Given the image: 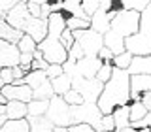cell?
<instances>
[{
  "label": "cell",
  "mask_w": 151,
  "mask_h": 132,
  "mask_svg": "<svg viewBox=\"0 0 151 132\" xmlns=\"http://www.w3.org/2000/svg\"><path fill=\"white\" fill-rule=\"evenodd\" d=\"M98 108L104 115H111L117 108L130 104V74L127 70L113 66L111 79L104 85V91L98 98Z\"/></svg>",
  "instance_id": "6da1fadb"
},
{
  "label": "cell",
  "mask_w": 151,
  "mask_h": 132,
  "mask_svg": "<svg viewBox=\"0 0 151 132\" xmlns=\"http://www.w3.org/2000/svg\"><path fill=\"white\" fill-rule=\"evenodd\" d=\"M140 21H142V13L138 11H129V9H119L115 19L111 21V30L117 32L123 38L134 36L140 32Z\"/></svg>",
  "instance_id": "7a4b0ae2"
},
{
  "label": "cell",
  "mask_w": 151,
  "mask_h": 132,
  "mask_svg": "<svg viewBox=\"0 0 151 132\" xmlns=\"http://www.w3.org/2000/svg\"><path fill=\"white\" fill-rule=\"evenodd\" d=\"M70 115H72V125H91L93 128H96L100 125L104 113L100 111L98 104H89V102H83L79 106H72L70 108Z\"/></svg>",
  "instance_id": "3957f363"
},
{
  "label": "cell",
  "mask_w": 151,
  "mask_h": 132,
  "mask_svg": "<svg viewBox=\"0 0 151 132\" xmlns=\"http://www.w3.org/2000/svg\"><path fill=\"white\" fill-rule=\"evenodd\" d=\"M72 89L78 91L83 96V102L96 104L98 98H100V94H102V91H104V83L98 81L96 77L94 79H85L81 75H74L72 77Z\"/></svg>",
  "instance_id": "277c9868"
},
{
  "label": "cell",
  "mask_w": 151,
  "mask_h": 132,
  "mask_svg": "<svg viewBox=\"0 0 151 132\" xmlns=\"http://www.w3.org/2000/svg\"><path fill=\"white\" fill-rule=\"evenodd\" d=\"M70 108L66 104V100L63 96H53L49 100V110H47L45 117L53 123L55 126H63V128H68L72 125V115H70Z\"/></svg>",
  "instance_id": "5b68a950"
},
{
  "label": "cell",
  "mask_w": 151,
  "mask_h": 132,
  "mask_svg": "<svg viewBox=\"0 0 151 132\" xmlns=\"http://www.w3.org/2000/svg\"><path fill=\"white\" fill-rule=\"evenodd\" d=\"M74 38H76V42L81 45L85 57H98L100 49L104 47V36L98 34V32H94L93 28L74 32Z\"/></svg>",
  "instance_id": "8992f818"
},
{
  "label": "cell",
  "mask_w": 151,
  "mask_h": 132,
  "mask_svg": "<svg viewBox=\"0 0 151 132\" xmlns=\"http://www.w3.org/2000/svg\"><path fill=\"white\" fill-rule=\"evenodd\" d=\"M38 49L44 53V59L49 64H60L63 66L68 60V51L64 49V45L60 44V40H53L47 36L42 44H38Z\"/></svg>",
  "instance_id": "52a82bcc"
},
{
  "label": "cell",
  "mask_w": 151,
  "mask_h": 132,
  "mask_svg": "<svg viewBox=\"0 0 151 132\" xmlns=\"http://www.w3.org/2000/svg\"><path fill=\"white\" fill-rule=\"evenodd\" d=\"M125 49L132 57H151V34L138 32L134 36L125 38Z\"/></svg>",
  "instance_id": "ba28073f"
},
{
  "label": "cell",
  "mask_w": 151,
  "mask_h": 132,
  "mask_svg": "<svg viewBox=\"0 0 151 132\" xmlns=\"http://www.w3.org/2000/svg\"><path fill=\"white\" fill-rule=\"evenodd\" d=\"M21 60V51L17 45L0 38V70L2 68H15Z\"/></svg>",
  "instance_id": "9c48e42d"
},
{
  "label": "cell",
  "mask_w": 151,
  "mask_h": 132,
  "mask_svg": "<svg viewBox=\"0 0 151 132\" xmlns=\"http://www.w3.org/2000/svg\"><path fill=\"white\" fill-rule=\"evenodd\" d=\"M23 34L30 36L36 44H42V42L47 38V21L44 19H36V17H28L25 27H23Z\"/></svg>",
  "instance_id": "30bf717a"
},
{
  "label": "cell",
  "mask_w": 151,
  "mask_h": 132,
  "mask_svg": "<svg viewBox=\"0 0 151 132\" xmlns=\"http://www.w3.org/2000/svg\"><path fill=\"white\" fill-rule=\"evenodd\" d=\"M4 98L9 102V100H17V102H25L28 104L34 98V94H32V89L28 87V85H4L2 91H0Z\"/></svg>",
  "instance_id": "8fae6325"
},
{
  "label": "cell",
  "mask_w": 151,
  "mask_h": 132,
  "mask_svg": "<svg viewBox=\"0 0 151 132\" xmlns=\"http://www.w3.org/2000/svg\"><path fill=\"white\" fill-rule=\"evenodd\" d=\"M102 60L98 59V57H83L79 62H76V74L74 75H81L85 79H94L98 74V70L102 68ZM72 75V77H74Z\"/></svg>",
  "instance_id": "7c38bea8"
},
{
  "label": "cell",
  "mask_w": 151,
  "mask_h": 132,
  "mask_svg": "<svg viewBox=\"0 0 151 132\" xmlns=\"http://www.w3.org/2000/svg\"><path fill=\"white\" fill-rule=\"evenodd\" d=\"M28 17H30V11H28V8H27V2H17L15 6L6 13L4 19H6L13 28H17V30L23 32V27H25Z\"/></svg>",
  "instance_id": "4fadbf2b"
},
{
  "label": "cell",
  "mask_w": 151,
  "mask_h": 132,
  "mask_svg": "<svg viewBox=\"0 0 151 132\" xmlns=\"http://www.w3.org/2000/svg\"><path fill=\"white\" fill-rule=\"evenodd\" d=\"M151 91V75H130V102H142V94Z\"/></svg>",
  "instance_id": "5bb4252c"
},
{
  "label": "cell",
  "mask_w": 151,
  "mask_h": 132,
  "mask_svg": "<svg viewBox=\"0 0 151 132\" xmlns=\"http://www.w3.org/2000/svg\"><path fill=\"white\" fill-rule=\"evenodd\" d=\"M6 117L8 121H21L28 117V106L25 102H17V100H9L6 104Z\"/></svg>",
  "instance_id": "9a60e30c"
},
{
  "label": "cell",
  "mask_w": 151,
  "mask_h": 132,
  "mask_svg": "<svg viewBox=\"0 0 151 132\" xmlns=\"http://www.w3.org/2000/svg\"><path fill=\"white\" fill-rule=\"evenodd\" d=\"M23 36H25V34H23L21 30L13 28V27L6 21V19L0 15V38H2V40H6V42H9V44L17 45L19 42H21Z\"/></svg>",
  "instance_id": "2e32d148"
},
{
  "label": "cell",
  "mask_w": 151,
  "mask_h": 132,
  "mask_svg": "<svg viewBox=\"0 0 151 132\" xmlns=\"http://www.w3.org/2000/svg\"><path fill=\"white\" fill-rule=\"evenodd\" d=\"M104 47H108L115 57L127 51L125 49V38L119 36L117 32H113V30H110L108 34H104Z\"/></svg>",
  "instance_id": "e0dca14e"
},
{
  "label": "cell",
  "mask_w": 151,
  "mask_h": 132,
  "mask_svg": "<svg viewBox=\"0 0 151 132\" xmlns=\"http://www.w3.org/2000/svg\"><path fill=\"white\" fill-rule=\"evenodd\" d=\"M127 72L130 75H151V57H134Z\"/></svg>",
  "instance_id": "ac0fdd59"
},
{
  "label": "cell",
  "mask_w": 151,
  "mask_h": 132,
  "mask_svg": "<svg viewBox=\"0 0 151 132\" xmlns=\"http://www.w3.org/2000/svg\"><path fill=\"white\" fill-rule=\"evenodd\" d=\"M113 121H115V130H123L130 126V104L129 106H121L111 113Z\"/></svg>",
  "instance_id": "d6986e66"
},
{
  "label": "cell",
  "mask_w": 151,
  "mask_h": 132,
  "mask_svg": "<svg viewBox=\"0 0 151 132\" xmlns=\"http://www.w3.org/2000/svg\"><path fill=\"white\" fill-rule=\"evenodd\" d=\"M28 125H30V132H53L55 125L47 117H27Z\"/></svg>",
  "instance_id": "ffe728a7"
},
{
  "label": "cell",
  "mask_w": 151,
  "mask_h": 132,
  "mask_svg": "<svg viewBox=\"0 0 151 132\" xmlns=\"http://www.w3.org/2000/svg\"><path fill=\"white\" fill-rule=\"evenodd\" d=\"M51 85H53L55 96H64L66 93L72 91V77H70L68 74H63L60 77L51 79Z\"/></svg>",
  "instance_id": "44dd1931"
},
{
  "label": "cell",
  "mask_w": 151,
  "mask_h": 132,
  "mask_svg": "<svg viewBox=\"0 0 151 132\" xmlns=\"http://www.w3.org/2000/svg\"><path fill=\"white\" fill-rule=\"evenodd\" d=\"M47 81H51V79L47 77V74L42 72V70H32V72H28L25 75V85H28L32 91L38 89V87H42V85L47 83Z\"/></svg>",
  "instance_id": "7402d4cb"
},
{
  "label": "cell",
  "mask_w": 151,
  "mask_h": 132,
  "mask_svg": "<svg viewBox=\"0 0 151 132\" xmlns=\"http://www.w3.org/2000/svg\"><path fill=\"white\" fill-rule=\"evenodd\" d=\"M28 106V117H44L49 110V100H30Z\"/></svg>",
  "instance_id": "603a6c76"
},
{
  "label": "cell",
  "mask_w": 151,
  "mask_h": 132,
  "mask_svg": "<svg viewBox=\"0 0 151 132\" xmlns=\"http://www.w3.org/2000/svg\"><path fill=\"white\" fill-rule=\"evenodd\" d=\"M0 132H30V125L27 119L21 121H6V125L0 128Z\"/></svg>",
  "instance_id": "cb8c5ba5"
},
{
  "label": "cell",
  "mask_w": 151,
  "mask_h": 132,
  "mask_svg": "<svg viewBox=\"0 0 151 132\" xmlns=\"http://www.w3.org/2000/svg\"><path fill=\"white\" fill-rule=\"evenodd\" d=\"M147 113H149L147 108H145L142 102H130V125H132V123L142 121Z\"/></svg>",
  "instance_id": "d4e9b609"
},
{
  "label": "cell",
  "mask_w": 151,
  "mask_h": 132,
  "mask_svg": "<svg viewBox=\"0 0 151 132\" xmlns=\"http://www.w3.org/2000/svg\"><path fill=\"white\" fill-rule=\"evenodd\" d=\"M66 28H70L72 32L87 30V28H91V21H83V19H76V17H66Z\"/></svg>",
  "instance_id": "484cf974"
},
{
  "label": "cell",
  "mask_w": 151,
  "mask_h": 132,
  "mask_svg": "<svg viewBox=\"0 0 151 132\" xmlns=\"http://www.w3.org/2000/svg\"><path fill=\"white\" fill-rule=\"evenodd\" d=\"M132 57L129 51H125V53H121V55H117V57H113V66L115 68H121V70H129V66H130V62H132Z\"/></svg>",
  "instance_id": "4316f807"
},
{
  "label": "cell",
  "mask_w": 151,
  "mask_h": 132,
  "mask_svg": "<svg viewBox=\"0 0 151 132\" xmlns=\"http://www.w3.org/2000/svg\"><path fill=\"white\" fill-rule=\"evenodd\" d=\"M17 47H19V51H21V53H34V51L38 49V44L32 40L30 36L25 34V36L21 38V42L17 44Z\"/></svg>",
  "instance_id": "83f0119b"
},
{
  "label": "cell",
  "mask_w": 151,
  "mask_h": 132,
  "mask_svg": "<svg viewBox=\"0 0 151 132\" xmlns=\"http://www.w3.org/2000/svg\"><path fill=\"white\" fill-rule=\"evenodd\" d=\"M121 6H123V9H129V11H138V13H142L145 8L149 6V2H140V0H123Z\"/></svg>",
  "instance_id": "f1b7e54d"
},
{
  "label": "cell",
  "mask_w": 151,
  "mask_h": 132,
  "mask_svg": "<svg viewBox=\"0 0 151 132\" xmlns=\"http://www.w3.org/2000/svg\"><path fill=\"white\" fill-rule=\"evenodd\" d=\"M111 75H113V64H111V62H104L102 68L98 70V74H96V79L106 85V83L111 79Z\"/></svg>",
  "instance_id": "f546056e"
},
{
  "label": "cell",
  "mask_w": 151,
  "mask_h": 132,
  "mask_svg": "<svg viewBox=\"0 0 151 132\" xmlns=\"http://www.w3.org/2000/svg\"><path fill=\"white\" fill-rule=\"evenodd\" d=\"M115 130V121H113V115H104L100 125L94 128V132H113Z\"/></svg>",
  "instance_id": "4dcf8cb0"
},
{
  "label": "cell",
  "mask_w": 151,
  "mask_h": 132,
  "mask_svg": "<svg viewBox=\"0 0 151 132\" xmlns=\"http://www.w3.org/2000/svg\"><path fill=\"white\" fill-rule=\"evenodd\" d=\"M100 6H102V2H98V0H83V2H81V8H83V11L87 13L89 19L98 11V8H100Z\"/></svg>",
  "instance_id": "1f68e13d"
},
{
  "label": "cell",
  "mask_w": 151,
  "mask_h": 132,
  "mask_svg": "<svg viewBox=\"0 0 151 132\" xmlns=\"http://www.w3.org/2000/svg\"><path fill=\"white\" fill-rule=\"evenodd\" d=\"M63 98L66 100V104H68V106H79V104H83V96H81L78 91H74V89H72L70 93H66Z\"/></svg>",
  "instance_id": "d6a6232c"
},
{
  "label": "cell",
  "mask_w": 151,
  "mask_h": 132,
  "mask_svg": "<svg viewBox=\"0 0 151 132\" xmlns=\"http://www.w3.org/2000/svg\"><path fill=\"white\" fill-rule=\"evenodd\" d=\"M85 57V53H83V49H81V45L76 42V44L72 45V49L68 51V60H72V62H79Z\"/></svg>",
  "instance_id": "836d02e7"
},
{
  "label": "cell",
  "mask_w": 151,
  "mask_h": 132,
  "mask_svg": "<svg viewBox=\"0 0 151 132\" xmlns=\"http://www.w3.org/2000/svg\"><path fill=\"white\" fill-rule=\"evenodd\" d=\"M60 44L64 45V49H66V51H70V49H72V45L76 44L74 32L70 30V28H66V30L63 32V36H60Z\"/></svg>",
  "instance_id": "e575fe53"
},
{
  "label": "cell",
  "mask_w": 151,
  "mask_h": 132,
  "mask_svg": "<svg viewBox=\"0 0 151 132\" xmlns=\"http://www.w3.org/2000/svg\"><path fill=\"white\" fill-rule=\"evenodd\" d=\"M0 81H2V85H13L15 83L13 68H2L0 70Z\"/></svg>",
  "instance_id": "d590c367"
},
{
  "label": "cell",
  "mask_w": 151,
  "mask_h": 132,
  "mask_svg": "<svg viewBox=\"0 0 151 132\" xmlns=\"http://www.w3.org/2000/svg\"><path fill=\"white\" fill-rule=\"evenodd\" d=\"M27 8H28V11H30V15H32V17L42 19V2H36V0H28V2H27Z\"/></svg>",
  "instance_id": "8d00e7d4"
},
{
  "label": "cell",
  "mask_w": 151,
  "mask_h": 132,
  "mask_svg": "<svg viewBox=\"0 0 151 132\" xmlns=\"http://www.w3.org/2000/svg\"><path fill=\"white\" fill-rule=\"evenodd\" d=\"M45 74H47L49 79H57V77H60V75L64 74V70H63L60 64H49V68L45 70Z\"/></svg>",
  "instance_id": "74e56055"
},
{
  "label": "cell",
  "mask_w": 151,
  "mask_h": 132,
  "mask_svg": "<svg viewBox=\"0 0 151 132\" xmlns=\"http://www.w3.org/2000/svg\"><path fill=\"white\" fill-rule=\"evenodd\" d=\"M68 132H94V128L91 125H83V123H79V125H70Z\"/></svg>",
  "instance_id": "f35d334b"
},
{
  "label": "cell",
  "mask_w": 151,
  "mask_h": 132,
  "mask_svg": "<svg viewBox=\"0 0 151 132\" xmlns=\"http://www.w3.org/2000/svg\"><path fill=\"white\" fill-rule=\"evenodd\" d=\"M113 57H115V55H113L108 47H102L100 53H98V59H100L102 62H113Z\"/></svg>",
  "instance_id": "ab89813d"
},
{
  "label": "cell",
  "mask_w": 151,
  "mask_h": 132,
  "mask_svg": "<svg viewBox=\"0 0 151 132\" xmlns=\"http://www.w3.org/2000/svg\"><path fill=\"white\" fill-rule=\"evenodd\" d=\"M34 62V55L32 53H21V60H19V66L27 68V66H32Z\"/></svg>",
  "instance_id": "60d3db41"
},
{
  "label": "cell",
  "mask_w": 151,
  "mask_h": 132,
  "mask_svg": "<svg viewBox=\"0 0 151 132\" xmlns=\"http://www.w3.org/2000/svg\"><path fill=\"white\" fill-rule=\"evenodd\" d=\"M142 104L147 108V111H151V91L145 93V94H142Z\"/></svg>",
  "instance_id": "b9f144b4"
},
{
  "label": "cell",
  "mask_w": 151,
  "mask_h": 132,
  "mask_svg": "<svg viewBox=\"0 0 151 132\" xmlns=\"http://www.w3.org/2000/svg\"><path fill=\"white\" fill-rule=\"evenodd\" d=\"M13 75H15V81H19V79H25V72H23V68L21 66H15V68H13Z\"/></svg>",
  "instance_id": "7bdbcfd3"
},
{
  "label": "cell",
  "mask_w": 151,
  "mask_h": 132,
  "mask_svg": "<svg viewBox=\"0 0 151 132\" xmlns=\"http://www.w3.org/2000/svg\"><path fill=\"white\" fill-rule=\"evenodd\" d=\"M32 55H34V59H36V60H38V59H44V53H42L40 49H36V51H34Z\"/></svg>",
  "instance_id": "ee69618b"
},
{
  "label": "cell",
  "mask_w": 151,
  "mask_h": 132,
  "mask_svg": "<svg viewBox=\"0 0 151 132\" xmlns=\"http://www.w3.org/2000/svg\"><path fill=\"white\" fill-rule=\"evenodd\" d=\"M6 121H8V117H6V115H0V128L6 125Z\"/></svg>",
  "instance_id": "f6af8a7d"
},
{
  "label": "cell",
  "mask_w": 151,
  "mask_h": 132,
  "mask_svg": "<svg viewBox=\"0 0 151 132\" xmlns=\"http://www.w3.org/2000/svg\"><path fill=\"white\" fill-rule=\"evenodd\" d=\"M53 132H68V128H63V126H55Z\"/></svg>",
  "instance_id": "bcb514c9"
},
{
  "label": "cell",
  "mask_w": 151,
  "mask_h": 132,
  "mask_svg": "<svg viewBox=\"0 0 151 132\" xmlns=\"http://www.w3.org/2000/svg\"><path fill=\"white\" fill-rule=\"evenodd\" d=\"M0 115H6V106H2V104H0Z\"/></svg>",
  "instance_id": "7dc6e473"
},
{
  "label": "cell",
  "mask_w": 151,
  "mask_h": 132,
  "mask_svg": "<svg viewBox=\"0 0 151 132\" xmlns=\"http://www.w3.org/2000/svg\"><path fill=\"white\" fill-rule=\"evenodd\" d=\"M0 104H2V106H6V104H8V100L2 96V94H0Z\"/></svg>",
  "instance_id": "c3c4849f"
},
{
  "label": "cell",
  "mask_w": 151,
  "mask_h": 132,
  "mask_svg": "<svg viewBox=\"0 0 151 132\" xmlns=\"http://www.w3.org/2000/svg\"><path fill=\"white\" fill-rule=\"evenodd\" d=\"M2 87H4V85H2V81H0V91H2Z\"/></svg>",
  "instance_id": "681fc988"
}]
</instances>
